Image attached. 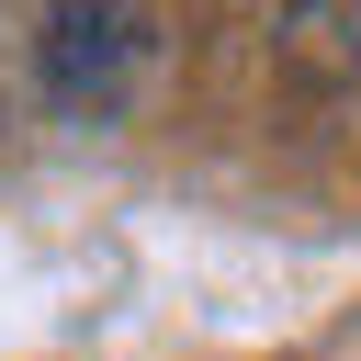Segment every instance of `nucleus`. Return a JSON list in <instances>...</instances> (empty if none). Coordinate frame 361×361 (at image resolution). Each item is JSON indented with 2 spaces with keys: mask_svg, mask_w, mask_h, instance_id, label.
<instances>
[{
  "mask_svg": "<svg viewBox=\"0 0 361 361\" xmlns=\"http://www.w3.org/2000/svg\"><path fill=\"white\" fill-rule=\"evenodd\" d=\"M135 56H147L135 11H113V0H68V11L45 23V56H34V79H45V102H56V113H124V90H135Z\"/></svg>",
  "mask_w": 361,
  "mask_h": 361,
  "instance_id": "1",
  "label": "nucleus"
}]
</instances>
